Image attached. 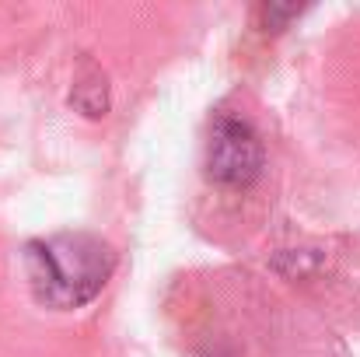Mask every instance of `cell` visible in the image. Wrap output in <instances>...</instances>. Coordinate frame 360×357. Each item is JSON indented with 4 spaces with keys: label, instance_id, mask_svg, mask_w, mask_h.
Wrapping results in <instances>:
<instances>
[{
    "label": "cell",
    "instance_id": "cell-1",
    "mask_svg": "<svg viewBox=\"0 0 360 357\" xmlns=\"http://www.w3.org/2000/svg\"><path fill=\"white\" fill-rule=\"evenodd\" d=\"M28 284L35 298L49 308H81L109 280L116 256L95 235H53L25 249Z\"/></svg>",
    "mask_w": 360,
    "mask_h": 357
},
{
    "label": "cell",
    "instance_id": "cell-2",
    "mask_svg": "<svg viewBox=\"0 0 360 357\" xmlns=\"http://www.w3.org/2000/svg\"><path fill=\"white\" fill-rule=\"evenodd\" d=\"M262 172V140L259 133L238 116H221L210 123L207 137V175L217 186L245 189Z\"/></svg>",
    "mask_w": 360,
    "mask_h": 357
}]
</instances>
